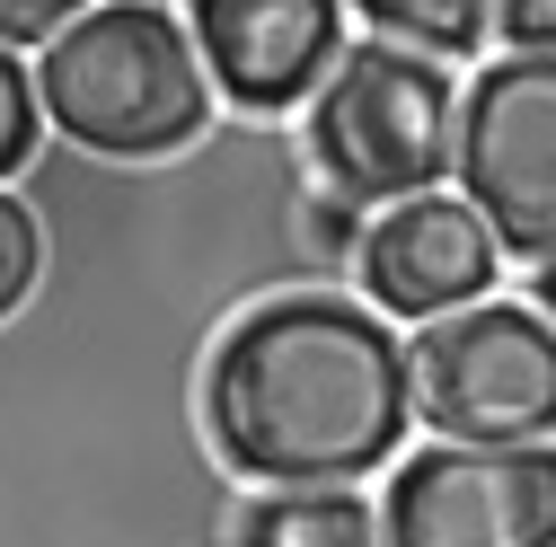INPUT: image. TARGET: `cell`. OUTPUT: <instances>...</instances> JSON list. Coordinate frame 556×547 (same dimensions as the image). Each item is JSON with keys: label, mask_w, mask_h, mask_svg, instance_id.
<instances>
[{"label": "cell", "mask_w": 556, "mask_h": 547, "mask_svg": "<svg viewBox=\"0 0 556 547\" xmlns=\"http://www.w3.org/2000/svg\"><path fill=\"white\" fill-rule=\"evenodd\" d=\"M203 406L239 476L283 495H344L397 450L415 389L380 309L336 292H274L222 335Z\"/></svg>", "instance_id": "obj_1"}, {"label": "cell", "mask_w": 556, "mask_h": 547, "mask_svg": "<svg viewBox=\"0 0 556 547\" xmlns=\"http://www.w3.org/2000/svg\"><path fill=\"white\" fill-rule=\"evenodd\" d=\"M203 53L194 27L168 10H80L45 44L36 72V106L53 115V132H72L98 160H151L203 132Z\"/></svg>", "instance_id": "obj_2"}, {"label": "cell", "mask_w": 556, "mask_h": 547, "mask_svg": "<svg viewBox=\"0 0 556 547\" xmlns=\"http://www.w3.org/2000/svg\"><path fill=\"white\" fill-rule=\"evenodd\" d=\"M459 98L425 53H397L380 36L344 44L309 106V160L336 186V203H425L433 177H451Z\"/></svg>", "instance_id": "obj_3"}, {"label": "cell", "mask_w": 556, "mask_h": 547, "mask_svg": "<svg viewBox=\"0 0 556 547\" xmlns=\"http://www.w3.org/2000/svg\"><path fill=\"white\" fill-rule=\"evenodd\" d=\"M415 416L459 450H530L556 433V327L521 301H477L406 345Z\"/></svg>", "instance_id": "obj_4"}, {"label": "cell", "mask_w": 556, "mask_h": 547, "mask_svg": "<svg viewBox=\"0 0 556 547\" xmlns=\"http://www.w3.org/2000/svg\"><path fill=\"white\" fill-rule=\"evenodd\" d=\"M451 177L495 247L530 265L556 256V53H504L468 80Z\"/></svg>", "instance_id": "obj_5"}, {"label": "cell", "mask_w": 556, "mask_h": 547, "mask_svg": "<svg viewBox=\"0 0 556 547\" xmlns=\"http://www.w3.org/2000/svg\"><path fill=\"white\" fill-rule=\"evenodd\" d=\"M389 547H556V450H459L433 442L397 459L389 504H380Z\"/></svg>", "instance_id": "obj_6"}, {"label": "cell", "mask_w": 556, "mask_h": 547, "mask_svg": "<svg viewBox=\"0 0 556 547\" xmlns=\"http://www.w3.org/2000/svg\"><path fill=\"white\" fill-rule=\"evenodd\" d=\"M194 53L239 106H292L344 62L336 0H194Z\"/></svg>", "instance_id": "obj_7"}, {"label": "cell", "mask_w": 556, "mask_h": 547, "mask_svg": "<svg viewBox=\"0 0 556 547\" xmlns=\"http://www.w3.org/2000/svg\"><path fill=\"white\" fill-rule=\"evenodd\" d=\"M495 230L468 213V194H425V203H397L363 230V292L397 318H459L485 301L495 283Z\"/></svg>", "instance_id": "obj_8"}, {"label": "cell", "mask_w": 556, "mask_h": 547, "mask_svg": "<svg viewBox=\"0 0 556 547\" xmlns=\"http://www.w3.org/2000/svg\"><path fill=\"white\" fill-rule=\"evenodd\" d=\"M239 547H389L363 495H265L239 521Z\"/></svg>", "instance_id": "obj_9"}, {"label": "cell", "mask_w": 556, "mask_h": 547, "mask_svg": "<svg viewBox=\"0 0 556 547\" xmlns=\"http://www.w3.org/2000/svg\"><path fill=\"white\" fill-rule=\"evenodd\" d=\"M371 27H380V44H397V53H477L485 44V27H495V10H477V0H371L363 10Z\"/></svg>", "instance_id": "obj_10"}, {"label": "cell", "mask_w": 556, "mask_h": 547, "mask_svg": "<svg viewBox=\"0 0 556 547\" xmlns=\"http://www.w3.org/2000/svg\"><path fill=\"white\" fill-rule=\"evenodd\" d=\"M36 256H45V239H36V213L0 194V318H10V309L27 301V283H36Z\"/></svg>", "instance_id": "obj_11"}, {"label": "cell", "mask_w": 556, "mask_h": 547, "mask_svg": "<svg viewBox=\"0 0 556 547\" xmlns=\"http://www.w3.org/2000/svg\"><path fill=\"white\" fill-rule=\"evenodd\" d=\"M27 151H36V80L10 62V44H0V177H10Z\"/></svg>", "instance_id": "obj_12"}, {"label": "cell", "mask_w": 556, "mask_h": 547, "mask_svg": "<svg viewBox=\"0 0 556 547\" xmlns=\"http://www.w3.org/2000/svg\"><path fill=\"white\" fill-rule=\"evenodd\" d=\"M72 18V0H0V44H53Z\"/></svg>", "instance_id": "obj_13"}, {"label": "cell", "mask_w": 556, "mask_h": 547, "mask_svg": "<svg viewBox=\"0 0 556 547\" xmlns=\"http://www.w3.org/2000/svg\"><path fill=\"white\" fill-rule=\"evenodd\" d=\"M495 27L513 36V53H556V0H513L495 10Z\"/></svg>", "instance_id": "obj_14"}, {"label": "cell", "mask_w": 556, "mask_h": 547, "mask_svg": "<svg viewBox=\"0 0 556 547\" xmlns=\"http://www.w3.org/2000/svg\"><path fill=\"white\" fill-rule=\"evenodd\" d=\"M301 221H309L301 239H309L318 256H344V247H354V213H344L336 194H318V203H301Z\"/></svg>", "instance_id": "obj_15"}, {"label": "cell", "mask_w": 556, "mask_h": 547, "mask_svg": "<svg viewBox=\"0 0 556 547\" xmlns=\"http://www.w3.org/2000/svg\"><path fill=\"white\" fill-rule=\"evenodd\" d=\"M530 301H539V309H547V327H556V256L539 265V292H530Z\"/></svg>", "instance_id": "obj_16"}]
</instances>
